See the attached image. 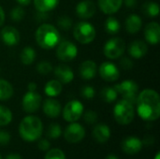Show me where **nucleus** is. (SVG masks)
Returning a JSON list of instances; mask_svg holds the SVG:
<instances>
[{
    "mask_svg": "<svg viewBox=\"0 0 160 159\" xmlns=\"http://www.w3.org/2000/svg\"><path fill=\"white\" fill-rule=\"evenodd\" d=\"M100 97L103 101H105L107 103H112L117 99L118 94H117L116 90L114 89V87H104L101 90Z\"/></svg>",
    "mask_w": 160,
    "mask_h": 159,
    "instance_id": "29",
    "label": "nucleus"
},
{
    "mask_svg": "<svg viewBox=\"0 0 160 159\" xmlns=\"http://www.w3.org/2000/svg\"><path fill=\"white\" fill-rule=\"evenodd\" d=\"M155 159H159V153L157 154V157H156V158Z\"/></svg>",
    "mask_w": 160,
    "mask_h": 159,
    "instance_id": "49",
    "label": "nucleus"
},
{
    "mask_svg": "<svg viewBox=\"0 0 160 159\" xmlns=\"http://www.w3.org/2000/svg\"><path fill=\"white\" fill-rule=\"evenodd\" d=\"M0 37L2 41L8 47H13L17 45L20 41V33L13 26H5L1 32Z\"/></svg>",
    "mask_w": 160,
    "mask_h": 159,
    "instance_id": "14",
    "label": "nucleus"
},
{
    "mask_svg": "<svg viewBox=\"0 0 160 159\" xmlns=\"http://www.w3.org/2000/svg\"><path fill=\"white\" fill-rule=\"evenodd\" d=\"M125 50L126 42L121 37H112L105 43L103 52L107 58L113 60L122 56Z\"/></svg>",
    "mask_w": 160,
    "mask_h": 159,
    "instance_id": "7",
    "label": "nucleus"
},
{
    "mask_svg": "<svg viewBox=\"0 0 160 159\" xmlns=\"http://www.w3.org/2000/svg\"><path fill=\"white\" fill-rule=\"evenodd\" d=\"M128 7H134L137 5V0H123Z\"/></svg>",
    "mask_w": 160,
    "mask_h": 159,
    "instance_id": "43",
    "label": "nucleus"
},
{
    "mask_svg": "<svg viewBox=\"0 0 160 159\" xmlns=\"http://www.w3.org/2000/svg\"><path fill=\"white\" fill-rule=\"evenodd\" d=\"M142 146L143 144L142 140L134 136L127 137L121 142V148L123 152L129 156L138 154L142 149Z\"/></svg>",
    "mask_w": 160,
    "mask_h": 159,
    "instance_id": "13",
    "label": "nucleus"
},
{
    "mask_svg": "<svg viewBox=\"0 0 160 159\" xmlns=\"http://www.w3.org/2000/svg\"><path fill=\"white\" fill-rule=\"evenodd\" d=\"M44 159H66L65 153L60 149H49Z\"/></svg>",
    "mask_w": 160,
    "mask_h": 159,
    "instance_id": "34",
    "label": "nucleus"
},
{
    "mask_svg": "<svg viewBox=\"0 0 160 159\" xmlns=\"http://www.w3.org/2000/svg\"><path fill=\"white\" fill-rule=\"evenodd\" d=\"M121 29V24L119 21L113 17V16H109L106 21H105V30L107 33L111 35H115L117 34Z\"/></svg>",
    "mask_w": 160,
    "mask_h": 159,
    "instance_id": "28",
    "label": "nucleus"
},
{
    "mask_svg": "<svg viewBox=\"0 0 160 159\" xmlns=\"http://www.w3.org/2000/svg\"><path fill=\"white\" fill-rule=\"evenodd\" d=\"M148 52L147 44L142 40H134L128 46V52L133 58L139 59L143 57Z\"/></svg>",
    "mask_w": 160,
    "mask_h": 159,
    "instance_id": "19",
    "label": "nucleus"
},
{
    "mask_svg": "<svg viewBox=\"0 0 160 159\" xmlns=\"http://www.w3.org/2000/svg\"><path fill=\"white\" fill-rule=\"evenodd\" d=\"M126 30L130 34L138 33L142 26V20L137 14H130L125 22Z\"/></svg>",
    "mask_w": 160,
    "mask_h": 159,
    "instance_id": "23",
    "label": "nucleus"
},
{
    "mask_svg": "<svg viewBox=\"0 0 160 159\" xmlns=\"http://www.w3.org/2000/svg\"><path fill=\"white\" fill-rule=\"evenodd\" d=\"M41 104V96L36 91H27L22 100V110L27 113L36 112Z\"/></svg>",
    "mask_w": 160,
    "mask_h": 159,
    "instance_id": "11",
    "label": "nucleus"
},
{
    "mask_svg": "<svg viewBox=\"0 0 160 159\" xmlns=\"http://www.w3.org/2000/svg\"><path fill=\"white\" fill-rule=\"evenodd\" d=\"M38 147L41 151H48L50 149V147H51V143H50V142L48 140L41 139V140H38Z\"/></svg>",
    "mask_w": 160,
    "mask_h": 159,
    "instance_id": "41",
    "label": "nucleus"
},
{
    "mask_svg": "<svg viewBox=\"0 0 160 159\" xmlns=\"http://www.w3.org/2000/svg\"><path fill=\"white\" fill-rule=\"evenodd\" d=\"M113 117L119 125L127 126L130 124L135 117L134 105L124 99L118 101L113 108Z\"/></svg>",
    "mask_w": 160,
    "mask_h": 159,
    "instance_id": "4",
    "label": "nucleus"
},
{
    "mask_svg": "<svg viewBox=\"0 0 160 159\" xmlns=\"http://www.w3.org/2000/svg\"><path fill=\"white\" fill-rule=\"evenodd\" d=\"M113 87L117 94L122 96L124 100L131 103L132 105H136L139 95V85L136 82L132 80H126L118 84H115Z\"/></svg>",
    "mask_w": 160,
    "mask_h": 159,
    "instance_id": "5",
    "label": "nucleus"
},
{
    "mask_svg": "<svg viewBox=\"0 0 160 159\" xmlns=\"http://www.w3.org/2000/svg\"><path fill=\"white\" fill-rule=\"evenodd\" d=\"M11 121H12L11 111L7 107L0 105V127L8 126Z\"/></svg>",
    "mask_w": 160,
    "mask_h": 159,
    "instance_id": "31",
    "label": "nucleus"
},
{
    "mask_svg": "<svg viewBox=\"0 0 160 159\" xmlns=\"http://www.w3.org/2000/svg\"><path fill=\"white\" fill-rule=\"evenodd\" d=\"M5 12H4V9L2 8V7L0 6V27L3 25L4 22H5Z\"/></svg>",
    "mask_w": 160,
    "mask_h": 159,
    "instance_id": "45",
    "label": "nucleus"
},
{
    "mask_svg": "<svg viewBox=\"0 0 160 159\" xmlns=\"http://www.w3.org/2000/svg\"><path fill=\"white\" fill-rule=\"evenodd\" d=\"M142 144L151 145V144H153L155 142V139L152 136H145L144 139H143V141H142Z\"/></svg>",
    "mask_w": 160,
    "mask_h": 159,
    "instance_id": "42",
    "label": "nucleus"
},
{
    "mask_svg": "<svg viewBox=\"0 0 160 159\" xmlns=\"http://www.w3.org/2000/svg\"><path fill=\"white\" fill-rule=\"evenodd\" d=\"M83 113V105L79 100H70L66 104L63 110V117L65 121L73 123L78 121Z\"/></svg>",
    "mask_w": 160,
    "mask_h": 159,
    "instance_id": "8",
    "label": "nucleus"
},
{
    "mask_svg": "<svg viewBox=\"0 0 160 159\" xmlns=\"http://www.w3.org/2000/svg\"><path fill=\"white\" fill-rule=\"evenodd\" d=\"M105 159H119V158H118V157H116L115 155H113V154H111V155H108V156L106 157V158Z\"/></svg>",
    "mask_w": 160,
    "mask_h": 159,
    "instance_id": "48",
    "label": "nucleus"
},
{
    "mask_svg": "<svg viewBox=\"0 0 160 159\" xmlns=\"http://www.w3.org/2000/svg\"><path fill=\"white\" fill-rule=\"evenodd\" d=\"M98 4L103 13L112 15L121 8L123 0H98Z\"/></svg>",
    "mask_w": 160,
    "mask_h": 159,
    "instance_id": "22",
    "label": "nucleus"
},
{
    "mask_svg": "<svg viewBox=\"0 0 160 159\" xmlns=\"http://www.w3.org/2000/svg\"><path fill=\"white\" fill-rule=\"evenodd\" d=\"M36 51L27 46V47H24L22 52H21V54H20V59H21V62L25 65V66H29L31 64H33V62L35 61L36 59Z\"/></svg>",
    "mask_w": 160,
    "mask_h": 159,
    "instance_id": "27",
    "label": "nucleus"
},
{
    "mask_svg": "<svg viewBox=\"0 0 160 159\" xmlns=\"http://www.w3.org/2000/svg\"><path fill=\"white\" fill-rule=\"evenodd\" d=\"M27 89H28V91H36L37 90V84L35 82H29Z\"/></svg>",
    "mask_w": 160,
    "mask_h": 159,
    "instance_id": "46",
    "label": "nucleus"
},
{
    "mask_svg": "<svg viewBox=\"0 0 160 159\" xmlns=\"http://www.w3.org/2000/svg\"><path fill=\"white\" fill-rule=\"evenodd\" d=\"M92 136L97 142L105 143L111 138V129L105 124H98L94 127Z\"/></svg>",
    "mask_w": 160,
    "mask_h": 159,
    "instance_id": "21",
    "label": "nucleus"
},
{
    "mask_svg": "<svg viewBox=\"0 0 160 159\" xmlns=\"http://www.w3.org/2000/svg\"><path fill=\"white\" fill-rule=\"evenodd\" d=\"M54 75L57 78V80L63 84H68L71 82L74 79L73 70L68 66L64 64L58 65L54 68Z\"/></svg>",
    "mask_w": 160,
    "mask_h": 159,
    "instance_id": "18",
    "label": "nucleus"
},
{
    "mask_svg": "<svg viewBox=\"0 0 160 159\" xmlns=\"http://www.w3.org/2000/svg\"><path fill=\"white\" fill-rule=\"evenodd\" d=\"M59 4V0H34L35 7L39 12H49L53 10Z\"/></svg>",
    "mask_w": 160,
    "mask_h": 159,
    "instance_id": "25",
    "label": "nucleus"
},
{
    "mask_svg": "<svg viewBox=\"0 0 160 159\" xmlns=\"http://www.w3.org/2000/svg\"><path fill=\"white\" fill-rule=\"evenodd\" d=\"M0 159H2V156L1 155H0Z\"/></svg>",
    "mask_w": 160,
    "mask_h": 159,
    "instance_id": "50",
    "label": "nucleus"
},
{
    "mask_svg": "<svg viewBox=\"0 0 160 159\" xmlns=\"http://www.w3.org/2000/svg\"><path fill=\"white\" fill-rule=\"evenodd\" d=\"M5 159H22V157L19 155V154H16V153H11V154H8L6 158Z\"/></svg>",
    "mask_w": 160,
    "mask_h": 159,
    "instance_id": "44",
    "label": "nucleus"
},
{
    "mask_svg": "<svg viewBox=\"0 0 160 159\" xmlns=\"http://www.w3.org/2000/svg\"><path fill=\"white\" fill-rule=\"evenodd\" d=\"M142 11L148 17L156 18L159 14V6L155 2H146L142 5Z\"/></svg>",
    "mask_w": 160,
    "mask_h": 159,
    "instance_id": "30",
    "label": "nucleus"
},
{
    "mask_svg": "<svg viewBox=\"0 0 160 159\" xmlns=\"http://www.w3.org/2000/svg\"><path fill=\"white\" fill-rule=\"evenodd\" d=\"M32 0H16V2H18L20 5L22 6H27L31 3Z\"/></svg>",
    "mask_w": 160,
    "mask_h": 159,
    "instance_id": "47",
    "label": "nucleus"
},
{
    "mask_svg": "<svg viewBox=\"0 0 160 159\" xmlns=\"http://www.w3.org/2000/svg\"><path fill=\"white\" fill-rule=\"evenodd\" d=\"M73 36L82 44H89L96 37V29L88 22H80L74 25Z\"/></svg>",
    "mask_w": 160,
    "mask_h": 159,
    "instance_id": "6",
    "label": "nucleus"
},
{
    "mask_svg": "<svg viewBox=\"0 0 160 159\" xmlns=\"http://www.w3.org/2000/svg\"><path fill=\"white\" fill-rule=\"evenodd\" d=\"M43 132L41 120L34 115L25 116L20 123L19 134L21 138L27 142L38 141Z\"/></svg>",
    "mask_w": 160,
    "mask_h": 159,
    "instance_id": "2",
    "label": "nucleus"
},
{
    "mask_svg": "<svg viewBox=\"0 0 160 159\" xmlns=\"http://www.w3.org/2000/svg\"><path fill=\"white\" fill-rule=\"evenodd\" d=\"M42 109H43V112L45 113V115L50 118L58 117L62 111V107L59 101L52 97H49L45 99V101L43 102Z\"/></svg>",
    "mask_w": 160,
    "mask_h": 159,
    "instance_id": "17",
    "label": "nucleus"
},
{
    "mask_svg": "<svg viewBox=\"0 0 160 159\" xmlns=\"http://www.w3.org/2000/svg\"><path fill=\"white\" fill-rule=\"evenodd\" d=\"M98 71L97 64L92 60H86L82 62L79 67V73L83 80H92L96 77Z\"/></svg>",
    "mask_w": 160,
    "mask_h": 159,
    "instance_id": "20",
    "label": "nucleus"
},
{
    "mask_svg": "<svg viewBox=\"0 0 160 159\" xmlns=\"http://www.w3.org/2000/svg\"><path fill=\"white\" fill-rule=\"evenodd\" d=\"M62 90H63V85L58 80L49 81L44 87V92L49 97H54L59 96Z\"/></svg>",
    "mask_w": 160,
    "mask_h": 159,
    "instance_id": "24",
    "label": "nucleus"
},
{
    "mask_svg": "<svg viewBox=\"0 0 160 159\" xmlns=\"http://www.w3.org/2000/svg\"><path fill=\"white\" fill-rule=\"evenodd\" d=\"M134 64H133V61L128 57H123L121 60H120V67L125 69V70H129L133 67Z\"/></svg>",
    "mask_w": 160,
    "mask_h": 159,
    "instance_id": "40",
    "label": "nucleus"
},
{
    "mask_svg": "<svg viewBox=\"0 0 160 159\" xmlns=\"http://www.w3.org/2000/svg\"><path fill=\"white\" fill-rule=\"evenodd\" d=\"M85 137V129L84 127L76 123H70V125H68L64 132V138L65 140L69 142V143H78L81 142Z\"/></svg>",
    "mask_w": 160,
    "mask_h": 159,
    "instance_id": "10",
    "label": "nucleus"
},
{
    "mask_svg": "<svg viewBox=\"0 0 160 159\" xmlns=\"http://www.w3.org/2000/svg\"><path fill=\"white\" fill-rule=\"evenodd\" d=\"M11 139L10 134L7 130L0 129V145H7L9 143Z\"/></svg>",
    "mask_w": 160,
    "mask_h": 159,
    "instance_id": "39",
    "label": "nucleus"
},
{
    "mask_svg": "<svg viewBox=\"0 0 160 159\" xmlns=\"http://www.w3.org/2000/svg\"><path fill=\"white\" fill-rule=\"evenodd\" d=\"M52 70V66L51 63H49L47 61H42L40 63H38L37 66V71L42 75H47Z\"/></svg>",
    "mask_w": 160,
    "mask_h": 159,
    "instance_id": "36",
    "label": "nucleus"
},
{
    "mask_svg": "<svg viewBox=\"0 0 160 159\" xmlns=\"http://www.w3.org/2000/svg\"><path fill=\"white\" fill-rule=\"evenodd\" d=\"M98 72L100 77L109 82H115L119 79L120 77V71L118 69V67L112 62H103L99 68H98Z\"/></svg>",
    "mask_w": 160,
    "mask_h": 159,
    "instance_id": "12",
    "label": "nucleus"
},
{
    "mask_svg": "<svg viewBox=\"0 0 160 159\" xmlns=\"http://www.w3.org/2000/svg\"><path fill=\"white\" fill-rule=\"evenodd\" d=\"M60 33L55 26L43 23L39 25L36 31V41L42 49L51 50L58 45L60 42Z\"/></svg>",
    "mask_w": 160,
    "mask_h": 159,
    "instance_id": "3",
    "label": "nucleus"
},
{
    "mask_svg": "<svg viewBox=\"0 0 160 159\" xmlns=\"http://www.w3.org/2000/svg\"><path fill=\"white\" fill-rule=\"evenodd\" d=\"M77 54H78V49L73 42L68 40H64L58 43L56 55L59 60L63 62H70L76 58Z\"/></svg>",
    "mask_w": 160,
    "mask_h": 159,
    "instance_id": "9",
    "label": "nucleus"
},
{
    "mask_svg": "<svg viewBox=\"0 0 160 159\" xmlns=\"http://www.w3.org/2000/svg\"><path fill=\"white\" fill-rule=\"evenodd\" d=\"M136 105L138 114L142 120L153 122L159 118L160 97L157 91L145 89L139 93Z\"/></svg>",
    "mask_w": 160,
    "mask_h": 159,
    "instance_id": "1",
    "label": "nucleus"
},
{
    "mask_svg": "<svg viewBox=\"0 0 160 159\" xmlns=\"http://www.w3.org/2000/svg\"><path fill=\"white\" fill-rule=\"evenodd\" d=\"M81 95L83 98L85 99H92L95 95H96V91L95 88L89 85H85L82 88L81 90Z\"/></svg>",
    "mask_w": 160,
    "mask_h": 159,
    "instance_id": "38",
    "label": "nucleus"
},
{
    "mask_svg": "<svg viewBox=\"0 0 160 159\" xmlns=\"http://www.w3.org/2000/svg\"><path fill=\"white\" fill-rule=\"evenodd\" d=\"M24 9L22 7H14L11 11L9 12L10 19L14 22H20L23 19L24 17Z\"/></svg>",
    "mask_w": 160,
    "mask_h": 159,
    "instance_id": "33",
    "label": "nucleus"
},
{
    "mask_svg": "<svg viewBox=\"0 0 160 159\" xmlns=\"http://www.w3.org/2000/svg\"><path fill=\"white\" fill-rule=\"evenodd\" d=\"M144 37L148 43L157 45L160 41V26L157 22H151L145 25Z\"/></svg>",
    "mask_w": 160,
    "mask_h": 159,
    "instance_id": "16",
    "label": "nucleus"
},
{
    "mask_svg": "<svg viewBox=\"0 0 160 159\" xmlns=\"http://www.w3.org/2000/svg\"><path fill=\"white\" fill-rule=\"evenodd\" d=\"M96 4L92 0H82L76 6V14L81 19H89L96 13Z\"/></svg>",
    "mask_w": 160,
    "mask_h": 159,
    "instance_id": "15",
    "label": "nucleus"
},
{
    "mask_svg": "<svg viewBox=\"0 0 160 159\" xmlns=\"http://www.w3.org/2000/svg\"><path fill=\"white\" fill-rule=\"evenodd\" d=\"M14 90L10 82L4 79H0V100H8L13 96Z\"/></svg>",
    "mask_w": 160,
    "mask_h": 159,
    "instance_id": "26",
    "label": "nucleus"
},
{
    "mask_svg": "<svg viewBox=\"0 0 160 159\" xmlns=\"http://www.w3.org/2000/svg\"><path fill=\"white\" fill-rule=\"evenodd\" d=\"M62 134V128L61 127L58 125V124H51L49 127H48V129H47V132H46V136L49 138V139H52V140H55V139H58Z\"/></svg>",
    "mask_w": 160,
    "mask_h": 159,
    "instance_id": "32",
    "label": "nucleus"
},
{
    "mask_svg": "<svg viewBox=\"0 0 160 159\" xmlns=\"http://www.w3.org/2000/svg\"><path fill=\"white\" fill-rule=\"evenodd\" d=\"M82 115H83L84 122L86 124H88V125L96 124L97 121H98V113L96 112H94V111H87L84 113H82Z\"/></svg>",
    "mask_w": 160,
    "mask_h": 159,
    "instance_id": "37",
    "label": "nucleus"
},
{
    "mask_svg": "<svg viewBox=\"0 0 160 159\" xmlns=\"http://www.w3.org/2000/svg\"><path fill=\"white\" fill-rule=\"evenodd\" d=\"M57 24H58V26L62 30L68 31L71 28V26H72V20L69 17H68L67 15H64V16H61L58 19Z\"/></svg>",
    "mask_w": 160,
    "mask_h": 159,
    "instance_id": "35",
    "label": "nucleus"
}]
</instances>
